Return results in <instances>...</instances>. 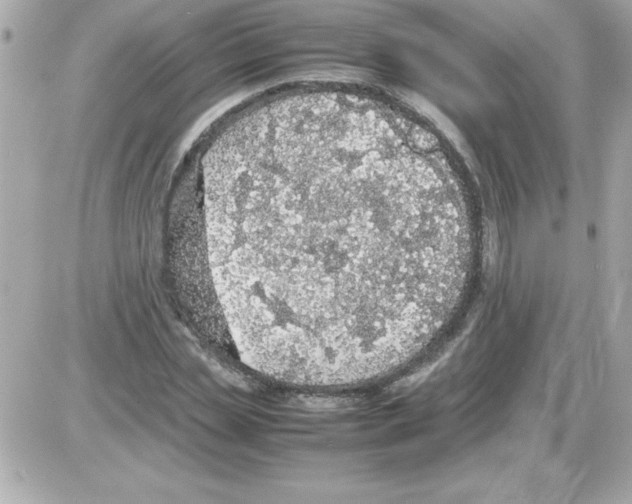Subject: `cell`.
<instances>
[{
  "label": "cell",
  "instance_id": "cell-1",
  "mask_svg": "<svg viewBox=\"0 0 632 504\" xmlns=\"http://www.w3.org/2000/svg\"><path fill=\"white\" fill-rule=\"evenodd\" d=\"M393 167L328 142L240 165L214 246L216 280L264 319L332 334L384 319L414 294L416 246Z\"/></svg>",
  "mask_w": 632,
  "mask_h": 504
}]
</instances>
